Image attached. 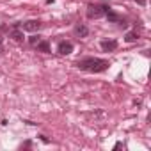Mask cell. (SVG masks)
Segmentation results:
<instances>
[{"mask_svg": "<svg viewBox=\"0 0 151 151\" xmlns=\"http://www.w3.org/2000/svg\"><path fill=\"white\" fill-rule=\"evenodd\" d=\"M41 27H43V23H41L39 20H29V22H25V23L22 25V29L27 30V32H36V30H39Z\"/></svg>", "mask_w": 151, "mask_h": 151, "instance_id": "3957f363", "label": "cell"}, {"mask_svg": "<svg viewBox=\"0 0 151 151\" xmlns=\"http://www.w3.org/2000/svg\"><path fill=\"white\" fill-rule=\"evenodd\" d=\"M36 46H37V50L43 52V53H48V52H50V43H48V41H43V39H41Z\"/></svg>", "mask_w": 151, "mask_h": 151, "instance_id": "9c48e42d", "label": "cell"}, {"mask_svg": "<svg viewBox=\"0 0 151 151\" xmlns=\"http://www.w3.org/2000/svg\"><path fill=\"white\" fill-rule=\"evenodd\" d=\"M137 37H139V36H137L135 32H128L124 39H126V43H135V41H137Z\"/></svg>", "mask_w": 151, "mask_h": 151, "instance_id": "30bf717a", "label": "cell"}, {"mask_svg": "<svg viewBox=\"0 0 151 151\" xmlns=\"http://www.w3.org/2000/svg\"><path fill=\"white\" fill-rule=\"evenodd\" d=\"M2 41H4V37H2V36H0V45H2Z\"/></svg>", "mask_w": 151, "mask_h": 151, "instance_id": "5bb4252c", "label": "cell"}, {"mask_svg": "<svg viewBox=\"0 0 151 151\" xmlns=\"http://www.w3.org/2000/svg\"><path fill=\"white\" fill-rule=\"evenodd\" d=\"M75 34H77L78 37H86L89 34V29L86 25H77V27H75Z\"/></svg>", "mask_w": 151, "mask_h": 151, "instance_id": "ba28073f", "label": "cell"}, {"mask_svg": "<svg viewBox=\"0 0 151 151\" xmlns=\"http://www.w3.org/2000/svg\"><path fill=\"white\" fill-rule=\"evenodd\" d=\"M9 36H11L14 41H23V37H25V36H23V30H20L18 27H14V29L11 30V34H9Z\"/></svg>", "mask_w": 151, "mask_h": 151, "instance_id": "52a82bcc", "label": "cell"}, {"mask_svg": "<svg viewBox=\"0 0 151 151\" xmlns=\"http://www.w3.org/2000/svg\"><path fill=\"white\" fill-rule=\"evenodd\" d=\"M4 53V48H2V45H0V55H2Z\"/></svg>", "mask_w": 151, "mask_h": 151, "instance_id": "4fadbf2b", "label": "cell"}, {"mask_svg": "<svg viewBox=\"0 0 151 151\" xmlns=\"http://www.w3.org/2000/svg\"><path fill=\"white\" fill-rule=\"evenodd\" d=\"M105 16H107V20H109L110 23H119V22H121V16H119L117 13H114L110 7H109V11L105 13Z\"/></svg>", "mask_w": 151, "mask_h": 151, "instance_id": "8992f818", "label": "cell"}, {"mask_svg": "<svg viewBox=\"0 0 151 151\" xmlns=\"http://www.w3.org/2000/svg\"><path fill=\"white\" fill-rule=\"evenodd\" d=\"M57 52H59L60 55H69V53L73 52V45H71L69 41H60L59 46H57Z\"/></svg>", "mask_w": 151, "mask_h": 151, "instance_id": "277c9868", "label": "cell"}, {"mask_svg": "<svg viewBox=\"0 0 151 151\" xmlns=\"http://www.w3.org/2000/svg\"><path fill=\"white\" fill-rule=\"evenodd\" d=\"M135 2H137L139 6H146V0H135Z\"/></svg>", "mask_w": 151, "mask_h": 151, "instance_id": "7c38bea8", "label": "cell"}, {"mask_svg": "<svg viewBox=\"0 0 151 151\" xmlns=\"http://www.w3.org/2000/svg\"><path fill=\"white\" fill-rule=\"evenodd\" d=\"M107 11H109L107 6H100V4H89L87 6V16L89 18H101Z\"/></svg>", "mask_w": 151, "mask_h": 151, "instance_id": "7a4b0ae2", "label": "cell"}, {"mask_svg": "<svg viewBox=\"0 0 151 151\" xmlns=\"http://www.w3.org/2000/svg\"><path fill=\"white\" fill-rule=\"evenodd\" d=\"M100 46H101L103 52H114V50L117 48V41H114V39H110V41H101Z\"/></svg>", "mask_w": 151, "mask_h": 151, "instance_id": "5b68a950", "label": "cell"}, {"mask_svg": "<svg viewBox=\"0 0 151 151\" xmlns=\"http://www.w3.org/2000/svg\"><path fill=\"white\" fill-rule=\"evenodd\" d=\"M77 66L80 69H86V71H91V73H101L109 68V60H103V59H98V57H87V59L78 60Z\"/></svg>", "mask_w": 151, "mask_h": 151, "instance_id": "6da1fadb", "label": "cell"}, {"mask_svg": "<svg viewBox=\"0 0 151 151\" xmlns=\"http://www.w3.org/2000/svg\"><path fill=\"white\" fill-rule=\"evenodd\" d=\"M29 41H30V45H34V46H36V45L41 41V37H39V36H30V39H29Z\"/></svg>", "mask_w": 151, "mask_h": 151, "instance_id": "8fae6325", "label": "cell"}]
</instances>
